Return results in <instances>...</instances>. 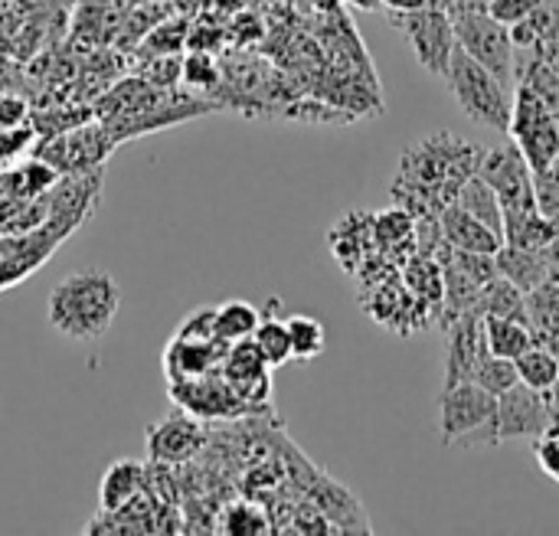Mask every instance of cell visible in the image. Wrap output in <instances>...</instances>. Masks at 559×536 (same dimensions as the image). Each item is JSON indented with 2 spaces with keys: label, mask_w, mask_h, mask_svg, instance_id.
<instances>
[{
  "label": "cell",
  "mask_w": 559,
  "mask_h": 536,
  "mask_svg": "<svg viewBox=\"0 0 559 536\" xmlns=\"http://www.w3.org/2000/svg\"><path fill=\"white\" fill-rule=\"evenodd\" d=\"M478 160L481 147L449 131L419 138L400 157V174L390 187L393 206H403L413 219H439L475 174Z\"/></svg>",
  "instance_id": "obj_1"
},
{
  "label": "cell",
  "mask_w": 559,
  "mask_h": 536,
  "mask_svg": "<svg viewBox=\"0 0 559 536\" xmlns=\"http://www.w3.org/2000/svg\"><path fill=\"white\" fill-rule=\"evenodd\" d=\"M121 308L118 278L105 269H79L66 275L46 301V321L66 341H98L111 331Z\"/></svg>",
  "instance_id": "obj_2"
},
{
  "label": "cell",
  "mask_w": 559,
  "mask_h": 536,
  "mask_svg": "<svg viewBox=\"0 0 559 536\" xmlns=\"http://www.w3.org/2000/svg\"><path fill=\"white\" fill-rule=\"evenodd\" d=\"M439 432H442V445L459 449V452H481V449L501 445L498 442V396H491L472 380L445 386L442 406H439Z\"/></svg>",
  "instance_id": "obj_3"
},
{
  "label": "cell",
  "mask_w": 559,
  "mask_h": 536,
  "mask_svg": "<svg viewBox=\"0 0 559 536\" xmlns=\"http://www.w3.org/2000/svg\"><path fill=\"white\" fill-rule=\"evenodd\" d=\"M445 85L452 88L459 108L475 124H485V128H495V131L508 134L511 111H514V88L504 85L478 59H472L462 46H455V52H452L449 72H445Z\"/></svg>",
  "instance_id": "obj_4"
},
{
  "label": "cell",
  "mask_w": 559,
  "mask_h": 536,
  "mask_svg": "<svg viewBox=\"0 0 559 536\" xmlns=\"http://www.w3.org/2000/svg\"><path fill=\"white\" fill-rule=\"evenodd\" d=\"M511 141L524 154L534 174H544L559 157V118L550 102L527 82L514 88V111L508 124Z\"/></svg>",
  "instance_id": "obj_5"
},
{
  "label": "cell",
  "mask_w": 559,
  "mask_h": 536,
  "mask_svg": "<svg viewBox=\"0 0 559 536\" xmlns=\"http://www.w3.org/2000/svg\"><path fill=\"white\" fill-rule=\"evenodd\" d=\"M475 174L498 193L501 210H504V223L508 219H521L537 213V183H534V170L524 160V154L518 151V144H498V147H481V160L475 167Z\"/></svg>",
  "instance_id": "obj_6"
},
{
  "label": "cell",
  "mask_w": 559,
  "mask_h": 536,
  "mask_svg": "<svg viewBox=\"0 0 559 536\" xmlns=\"http://www.w3.org/2000/svg\"><path fill=\"white\" fill-rule=\"evenodd\" d=\"M390 23L409 39L419 65L436 75V79H445L449 72V62H452V52L459 46V36H455V20L449 10H439V7H419V10H396L390 13Z\"/></svg>",
  "instance_id": "obj_7"
},
{
  "label": "cell",
  "mask_w": 559,
  "mask_h": 536,
  "mask_svg": "<svg viewBox=\"0 0 559 536\" xmlns=\"http://www.w3.org/2000/svg\"><path fill=\"white\" fill-rule=\"evenodd\" d=\"M455 20V36L459 46L478 59L485 69H491L504 85L514 88L518 82V49L511 39V29L504 23H498L488 10H462L452 13Z\"/></svg>",
  "instance_id": "obj_8"
},
{
  "label": "cell",
  "mask_w": 559,
  "mask_h": 536,
  "mask_svg": "<svg viewBox=\"0 0 559 536\" xmlns=\"http://www.w3.org/2000/svg\"><path fill=\"white\" fill-rule=\"evenodd\" d=\"M206 445H210L206 422L190 416L180 406L174 413H167L160 422L147 426V432H144L147 462H160V465H170V468H180V465L193 462L197 455H203Z\"/></svg>",
  "instance_id": "obj_9"
},
{
  "label": "cell",
  "mask_w": 559,
  "mask_h": 536,
  "mask_svg": "<svg viewBox=\"0 0 559 536\" xmlns=\"http://www.w3.org/2000/svg\"><path fill=\"white\" fill-rule=\"evenodd\" d=\"M170 400L187 409L190 416L203 419V422H219V419H239V416H252V409L233 393V386L226 383V377L219 370H210L197 380H183L167 386Z\"/></svg>",
  "instance_id": "obj_10"
},
{
  "label": "cell",
  "mask_w": 559,
  "mask_h": 536,
  "mask_svg": "<svg viewBox=\"0 0 559 536\" xmlns=\"http://www.w3.org/2000/svg\"><path fill=\"white\" fill-rule=\"evenodd\" d=\"M219 373L226 377V383L233 386V393L252 409V413H269L272 403V367L262 360L259 347L252 344V337L229 344Z\"/></svg>",
  "instance_id": "obj_11"
},
{
  "label": "cell",
  "mask_w": 559,
  "mask_h": 536,
  "mask_svg": "<svg viewBox=\"0 0 559 536\" xmlns=\"http://www.w3.org/2000/svg\"><path fill=\"white\" fill-rule=\"evenodd\" d=\"M554 422L547 393H537L524 383L511 386L504 396H498V442H518V439H540L547 426Z\"/></svg>",
  "instance_id": "obj_12"
},
{
  "label": "cell",
  "mask_w": 559,
  "mask_h": 536,
  "mask_svg": "<svg viewBox=\"0 0 559 536\" xmlns=\"http://www.w3.org/2000/svg\"><path fill=\"white\" fill-rule=\"evenodd\" d=\"M488 357L485 318L472 308L445 327V386L472 380L475 367Z\"/></svg>",
  "instance_id": "obj_13"
},
{
  "label": "cell",
  "mask_w": 559,
  "mask_h": 536,
  "mask_svg": "<svg viewBox=\"0 0 559 536\" xmlns=\"http://www.w3.org/2000/svg\"><path fill=\"white\" fill-rule=\"evenodd\" d=\"M229 344L226 341H213V344H203V341H187V337H170V344L164 347V377H167V386L174 383H183V380H197L210 370H219L223 357H226Z\"/></svg>",
  "instance_id": "obj_14"
},
{
  "label": "cell",
  "mask_w": 559,
  "mask_h": 536,
  "mask_svg": "<svg viewBox=\"0 0 559 536\" xmlns=\"http://www.w3.org/2000/svg\"><path fill=\"white\" fill-rule=\"evenodd\" d=\"M498 272L531 295L554 272H559V249L557 246H550V249H521V246L504 242L498 249Z\"/></svg>",
  "instance_id": "obj_15"
},
{
  "label": "cell",
  "mask_w": 559,
  "mask_h": 536,
  "mask_svg": "<svg viewBox=\"0 0 559 536\" xmlns=\"http://www.w3.org/2000/svg\"><path fill=\"white\" fill-rule=\"evenodd\" d=\"M308 495L311 501L318 504V511L328 517V524L341 534V531H360V534H370V521L360 508V501L334 478H324L314 472V481L308 485Z\"/></svg>",
  "instance_id": "obj_16"
},
{
  "label": "cell",
  "mask_w": 559,
  "mask_h": 536,
  "mask_svg": "<svg viewBox=\"0 0 559 536\" xmlns=\"http://www.w3.org/2000/svg\"><path fill=\"white\" fill-rule=\"evenodd\" d=\"M439 226H442V239L452 249H465V252H488L498 255V249L504 246V236L488 229L485 223H478L468 210H462L455 200L439 213Z\"/></svg>",
  "instance_id": "obj_17"
},
{
  "label": "cell",
  "mask_w": 559,
  "mask_h": 536,
  "mask_svg": "<svg viewBox=\"0 0 559 536\" xmlns=\"http://www.w3.org/2000/svg\"><path fill=\"white\" fill-rule=\"evenodd\" d=\"M373 242V216L367 213H347L334 229H331V252L337 265H344L347 275H357L360 265L370 259Z\"/></svg>",
  "instance_id": "obj_18"
},
{
  "label": "cell",
  "mask_w": 559,
  "mask_h": 536,
  "mask_svg": "<svg viewBox=\"0 0 559 536\" xmlns=\"http://www.w3.org/2000/svg\"><path fill=\"white\" fill-rule=\"evenodd\" d=\"M144 481H147V465L131 462V458L111 462L102 475V485H98V511L128 508L144 491Z\"/></svg>",
  "instance_id": "obj_19"
},
{
  "label": "cell",
  "mask_w": 559,
  "mask_h": 536,
  "mask_svg": "<svg viewBox=\"0 0 559 536\" xmlns=\"http://www.w3.org/2000/svg\"><path fill=\"white\" fill-rule=\"evenodd\" d=\"M475 311H478V314H485V318H514V321L531 324L527 291H524V288H518V285H514L511 278H504V275L491 278V282L481 288ZM531 327H534V324H531Z\"/></svg>",
  "instance_id": "obj_20"
},
{
  "label": "cell",
  "mask_w": 559,
  "mask_h": 536,
  "mask_svg": "<svg viewBox=\"0 0 559 536\" xmlns=\"http://www.w3.org/2000/svg\"><path fill=\"white\" fill-rule=\"evenodd\" d=\"M105 141H108V134L105 131H92V128H82L79 134H69V138H56L49 151H56L59 160L52 167H62V170H88V167H95L108 154V144Z\"/></svg>",
  "instance_id": "obj_21"
},
{
  "label": "cell",
  "mask_w": 559,
  "mask_h": 536,
  "mask_svg": "<svg viewBox=\"0 0 559 536\" xmlns=\"http://www.w3.org/2000/svg\"><path fill=\"white\" fill-rule=\"evenodd\" d=\"M485 341H488V354L504 360H518L524 350L537 344L534 327L514 318H485Z\"/></svg>",
  "instance_id": "obj_22"
},
{
  "label": "cell",
  "mask_w": 559,
  "mask_h": 536,
  "mask_svg": "<svg viewBox=\"0 0 559 536\" xmlns=\"http://www.w3.org/2000/svg\"><path fill=\"white\" fill-rule=\"evenodd\" d=\"M455 203H459L462 210H468L478 223H485L488 229H495V233L504 236V210H501V200H498V193H495L478 174H472V177L462 183Z\"/></svg>",
  "instance_id": "obj_23"
},
{
  "label": "cell",
  "mask_w": 559,
  "mask_h": 536,
  "mask_svg": "<svg viewBox=\"0 0 559 536\" xmlns=\"http://www.w3.org/2000/svg\"><path fill=\"white\" fill-rule=\"evenodd\" d=\"M514 364H518V377H521L524 386H531L537 393H550V390L559 386V354L554 347L534 344Z\"/></svg>",
  "instance_id": "obj_24"
},
{
  "label": "cell",
  "mask_w": 559,
  "mask_h": 536,
  "mask_svg": "<svg viewBox=\"0 0 559 536\" xmlns=\"http://www.w3.org/2000/svg\"><path fill=\"white\" fill-rule=\"evenodd\" d=\"M559 223L550 216H544L540 210L521 219H508L504 223V242L508 246H521V249H550L557 246Z\"/></svg>",
  "instance_id": "obj_25"
},
{
  "label": "cell",
  "mask_w": 559,
  "mask_h": 536,
  "mask_svg": "<svg viewBox=\"0 0 559 536\" xmlns=\"http://www.w3.org/2000/svg\"><path fill=\"white\" fill-rule=\"evenodd\" d=\"M259 321H262V311H259L255 305L242 301V298L223 301V305L216 308V331H219V337H223L226 344H236V341L252 337L255 327H259Z\"/></svg>",
  "instance_id": "obj_26"
},
{
  "label": "cell",
  "mask_w": 559,
  "mask_h": 536,
  "mask_svg": "<svg viewBox=\"0 0 559 536\" xmlns=\"http://www.w3.org/2000/svg\"><path fill=\"white\" fill-rule=\"evenodd\" d=\"M285 324H288V341H292V360L308 364V360H314V357L324 354L328 331H324V324L318 318L292 314V318H285Z\"/></svg>",
  "instance_id": "obj_27"
},
{
  "label": "cell",
  "mask_w": 559,
  "mask_h": 536,
  "mask_svg": "<svg viewBox=\"0 0 559 536\" xmlns=\"http://www.w3.org/2000/svg\"><path fill=\"white\" fill-rule=\"evenodd\" d=\"M252 344L259 347L262 360L272 370L292 364V341H288V324L285 321H278L272 314H262V321H259V327L252 334Z\"/></svg>",
  "instance_id": "obj_28"
},
{
  "label": "cell",
  "mask_w": 559,
  "mask_h": 536,
  "mask_svg": "<svg viewBox=\"0 0 559 536\" xmlns=\"http://www.w3.org/2000/svg\"><path fill=\"white\" fill-rule=\"evenodd\" d=\"M275 524L272 517L259 508V504H249V501H239V504H229L219 521H216V531L219 534H242V536H255V534H269Z\"/></svg>",
  "instance_id": "obj_29"
},
{
  "label": "cell",
  "mask_w": 559,
  "mask_h": 536,
  "mask_svg": "<svg viewBox=\"0 0 559 536\" xmlns=\"http://www.w3.org/2000/svg\"><path fill=\"white\" fill-rule=\"evenodd\" d=\"M472 383H478L481 390H488L491 396H504L511 386H518L521 383V377H518V364L514 360H504V357H485L478 367H475V373H472Z\"/></svg>",
  "instance_id": "obj_30"
},
{
  "label": "cell",
  "mask_w": 559,
  "mask_h": 536,
  "mask_svg": "<svg viewBox=\"0 0 559 536\" xmlns=\"http://www.w3.org/2000/svg\"><path fill=\"white\" fill-rule=\"evenodd\" d=\"M174 334L177 337H187V341H203V344L223 341L219 331H216V308H197L193 314H187L180 321V327Z\"/></svg>",
  "instance_id": "obj_31"
},
{
  "label": "cell",
  "mask_w": 559,
  "mask_h": 536,
  "mask_svg": "<svg viewBox=\"0 0 559 536\" xmlns=\"http://www.w3.org/2000/svg\"><path fill=\"white\" fill-rule=\"evenodd\" d=\"M544 0H488V13L504 23V26H514L521 20H527L534 10H540Z\"/></svg>",
  "instance_id": "obj_32"
},
{
  "label": "cell",
  "mask_w": 559,
  "mask_h": 536,
  "mask_svg": "<svg viewBox=\"0 0 559 536\" xmlns=\"http://www.w3.org/2000/svg\"><path fill=\"white\" fill-rule=\"evenodd\" d=\"M180 75H183V82H187L190 88H210V85H216V65H213V59H206V56H190V59L183 62Z\"/></svg>",
  "instance_id": "obj_33"
},
{
  "label": "cell",
  "mask_w": 559,
  "mask_h": 536,
  "mask_svg": "<svg viewBox=\"0 0 559 536\" xmlns=\"http://www.w3.org/2000/svg\"><path fill=\"white\" fill-rule=\"evenodd\" d=\"M537 465L544 468L547 478H554L559 485V436L544 432V436L537 439Z\"/></svg>",
  "instance_id": "obj_34"
},
{
  "label": "cell",
  "mask_w": 559,
  "mask_h": 536,
  "mask_svg": "<svg viewBox=\"0 0 559 536\" xmlns=\"http://www.w3.org/2000/svg\"><path fill=\"white\" fill-rule=\"evenodd\" d=\"M26 115V105L13 95H3L0 98V131H13Z\"/></svg>",
  "instance_id": "obj_35"
},
{
  "label": "cell",
  "mask_w": 559,
  "mask_h": 536,
  "mask_svg": "<svg viewBox=\"0 0 559 536\" xmlns=\"http://www.w3.org/2000/svg\"><path fill=\"white\" fill-rule=\"evenodd\" d=\"M383 7H390V13H396V10H419V7H426V0H383Z\"/></svg>",
  "instance_id": "obj_36"
},
{
  "label": "cell",
  "mask_w": 559,
  "mask_h": 536,
  "mask_svg": "<svg viewBox=\"0 0 559 536\" xmlns=\"http://www.w3.org/2000/svg\"><path fill=\"white\" fill-rule=\"evenodd\" d=\"M347 7H354V10H364V13H377V10H383V0H344Z\"/></svg>",
  "instance_id": "obj_37"
},
{
  "label": "cell",
  "mask_w": 559,
  "mask_h": 536,
  "mask_svg": "<svg viewBox=\"0 0 559 536\" xmlns=\"http://www.w3.org/2000/svg\"><path fill=\"white\" fill-rule=\"evenodd\" d=\"M429 7H439V10H449L452 13V7H455V0H426Z\"/></svg>",
  "instance_id": "obj_38"
}]
</instances>
